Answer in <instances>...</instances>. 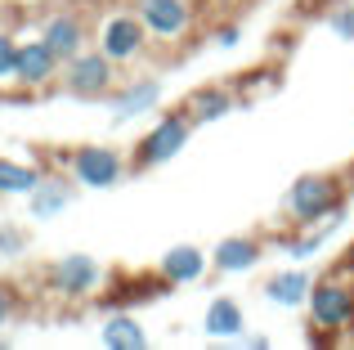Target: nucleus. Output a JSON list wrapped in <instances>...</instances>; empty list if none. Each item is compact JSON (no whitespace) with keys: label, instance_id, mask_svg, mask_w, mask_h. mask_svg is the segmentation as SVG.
<instances>
[{"label":"nucleus","instance_id":"obj_1","mask_svg":"<svg viewBox=\"0 0 354 350\" xmlns=\"http://www.w3.org/2000/svg\"><path fill=\"white\" fill-rule=\"evenodd\" d=\"M310 328H319V337L310 333V342L337 337L354 324V270L337 265V274H328L323 283H310Z\"/></svg>","mask_w":354,"mask_h":350},{"label":"nucleus","instance_id":"obj_2","mask_svg":"<svg viewBox=\"0 0 354 350\" xmlns=\"http://www.w3.org/2000/svg\"><path fill=\"white\" fill-rule=\"evenodd\" d=\"M59 77H63V90H72V95H81V99H99V95H108V90H113L117 63L95 45V50L72 54V59L63 63Z\"/></svg>","mask_w":354,"mask_h":350},{"label":"nucleus","instance_id":"obj_3","mask_svg":"<svg viewBox=\"0 0 354 350\" xmlns=\"http://www.w3.org/2000/svg\"><path fill=\"white\" fill-rule=\"evenodd\" d=\"M189 131H193V117L189 113H166L162 122L153 126V131L139 140L135 149V167L148 171V167H162V162H171L175 153L189 144Z\"/></svg>","mask_w":354,"mask_h":350},{"label":"nucleus","instance_id":"obj_4","mask_svg":"<svg viewBox=\"0 0 354 350\" xmlns=\"http://www.w3.org/2000/svg\"><path fill=\"white\" fill-rule=\"evenodd\" d=\"M148 45V27L139 23L135 9H117L99 23V50L108 54L113 63H135Z\"/></svg>","mask_w":354,"mask_h":350},{"label":"nucleus","instance_id":"obj_5","mask_svg":"<svg viewBox=\"0 0 354 350\" xmlns=\"http://www.w3.org/2000/svg\"><path fill=\"white\" fill-rule=\"evenodd\" d=\"M68 171L86 189H113L121 175H126V158L117 149H104V144H86V149L68 153Z\"/></svg>","mask_w":354,"mask_h":350},{"label":"nucleus","instance_id":"obj_6","mask_svg":"<svg viewBox=\"0 0 354 350\" xmlns=\"http://www.w3.org/2000/svg\"><path fill=\"white\" fill-rule=\"evenodd\" d=\"M287 207H292L296 225H314V220H323L328 211L341 207V189H337V180H328V175H305V180L292 184Z\"/></svg>","mask_w":354,"mask_h":350},{"label":"nucleus","instance_id":"obj_7","mask_svg":"<svg viewBox=\"0 0 354 350\" xmlns=\"http://www.w3.org/2000/svg\"><path fill=\"white\" fill-rule=\"evenodd\" d=\"M45 283H50L59 297L68 301H81L90 297V292H99V283H104V270H99L95 256H63V261H54L50 270H45Z\"/></svg>","mask_w":354,"mask_h":350},{"label":"nucleus","instance_id":"obj_8","mask_svg":"<svg viewBox=\"0 0 354 350\" xmlns=\"http://www.w3.org/2000/svg\"><path fill=\"white\" fill-rule=\"evenodd\" d=\"M63 72V59L45 45V36H23L18 41V90H45Z\"/></svg>","mask_w":354,"mask_h":350},{"label":"nucleus","instance_id":"obj_9","mask_svg":"<svg viewBox=\"0 0 354 350\" xmlns=\"http://www.w3.org/2000/svg\"><path fill=\"white\" fill-rule=\"evenodd\" d=\"M135 14L148 27V36H157V41H180L193 27L189 0H135Z\"/></svg>","mask_w":354,"mask_h":350},{"label":"nucleus","instance_id":"obj_10","mask_svg":"<svg viewBox=\"0 0 354 350\" xmlns=\"http://www.w3.org/2000/svg\"><path fill=\"white\" fill-rule=\"evenodd\" d=\"M41 36H45V45H50L63 63H68L72 54L86 50V23H81L77 14H68V9H59V14L45 18V23H41Z\"/></svg>","mask_w":354,"mask_h":350},{"label":"nucleus","instance_id":"obj_11","mask_svg":"<svg viewBox=\"0 0 354 350\" xmlns=\"http://www.w3.org/2000/svg\"><path fill=\"white\" fill-rule=\"evenodd\" d=\"M45 175L36 162H18V158H0V198H27Z\"/></svg>","mask_w":354,"mask_h":350},{"label":"nucleus","instance_id":"obj_12","mask_svg":"<svg viewBox=\"0 0 354 350\" xmlns=\"http://www.w3.org/2000/svg\"><path fill=\"white\" fill-rule=\"evenodd\" d=\"M157 99H162V86H157V81H135V86H126V90L113 95V113H117V122H130V117L157 108Z\"/></svg>","mask_w":354,"mask_h":350},{"label":"nucleus","instance_id":"obj_13","mask_svg":"<svg viewBox=\"0 0 354 350\" xmlns=\"http://www.w3.org/2000/svg\"><path fill=\"white\" fill-rule=\"evenodd\" d=\"M202 270H207V256L198 247H171L162 256V283H193L202 279Z\"/></svg>","mask_w":354,"mask_h":350},{"label":"nucleus","instance_id":"obj_14","mask_svg":"<svg viewBox=\"0 0 354 350\" xmlns=\"http://www.w3.org/2000/svg\"><path fill=\"white\" fill-rule=\"evenodd\" d=\"M211 261H216V270H225V274L251 270V265L260 261V243H256V238H225Z\"/></svg>","mask_w":354,"mask_h":350},{"label":"nucleus","instance_id":"obj_15","mask_svg":"<svg viewBox=\"0 0 354 350\" xmlns=\"http://www.w3.org/2000/svg\"><path fill=\"white\" fill-rule=\"evenodd\" d=\"M27 202H32V216L36 220H50V216H59V211L72 202V189L63 180H41L32 193H27Z\"/></svg>","mask_w":354,"mask_h":350},{"label":"nucleus","instance_id":"obj_16","mask_svg":"<svg viewBox=\"0 0 354 350\" xmlns=\"http://www.w3.org/2000/svg\"><path fill=\"white\" fill-rule=\"evenodd\" d=\"M265 292H269L274 306H301V301L310 297V274H305V270H283V274L269 279Z\"/></svg>","mask_w":354,"mask_h":350},{"label":"nucleus","instance_id":"obj_17","mask_svg":"<svg viewBox=\"0 0 354 350\" xmlns=\"http://www.w3.org/2000/svg\"><path fill=\"white\" fill-rule=\"evenodd\" d=\"M207 333L211 337H238L242 333V306L234 297H216L207 306Z\"/></svg>","mask_w":354,"mask_h":350},{"label":"nucleus","instance_id":"obj_18","mask_svg":"<svg viewBox=\"0 0 354 350\" xmlns=\"http://www.w3.org/2000/svg\"><path fill=\"white\" fill-rule=\"evenodd\" d=\"M184 113H189L193 122H220L225 113H234V95H229V90H198Z\"/></svg>","mask_w":354,"mask_h":350},{"label":"nucleus","instance_id":"obj_19","mask_svg":"<svg viewBox=\"0 0 354 350\" xmlns=\"http://www.w3.org/2000/svg\"><path fill=\"white\" fill-rule=\"evenodd\" d=\"M144 328H139V319H130V315H113L104 324V346H113V350H144Z\"/></svg>","mask_w":354,"mask_h":350},{"label":"nucleus","instance_id":"obj_20","mask_svg":"<svg viewBox=\"0 0 354 350\" xmlns=\"http://www.w3.org/2000/svg\"><path fill=\"white\" fill-rule=\"evenodd\" d=\"M0 90H18V41L0 27Z\"/></svg>","mask_w":354,"mask_h":350},{"label":"nucleus","instance_id":"obj_21","mask_svg":"<svg viewBox=\"0 0 354 350\" xmlns=\"http://www.w3.org/2000/svg\"><path fill=\"white\" fill-rule=\"evenodd\" d=\"M328 27L341 36V41H354V0H341L337 9L328 14Z\"/></svg>","mask_w":354,"mask_h":350},{"label":"nucleus","instance_id":"obj_22","mask_svg":"<svg viewBox=\"0 0 354 350\" xmlns=\"http://www.w3.org/2000/svg\"><path fill=\"white\" fill-rule=\"evenodd\" d=\"M27 252V234L23 229H0V256H23Z\"/></svg>","mask_w":354,"mask_h":350},{"label":"nucleus","instance_id":"obj_23","mask_svg":"<svg viewBox=\"0 0 354 350\" xmlns=\"http://www.w3.org/2000/svg\"><path fill=\"white\" fill-rule=\"evenodd\" d=\"M14 310H18V297H14V288H5V283H0V328H5L9 319H14Z\"/></svg>","mask_w":354,"mask_h":350},{"label":"nucleus","instance_id":"obj_24","mask_svg":"<svg viewBox=\"0 0 354 350\" xmlns=\"http://www.w3.org/2000/svg\"><path fill=\"white\" fill-rule=\"evenodd\" d=\"M216 45H225V50H234V45H238V27H225V32L216 36Z\"/></svg>","mask_w":354,"mask_h":350},{"label":"nucleus","instance_id":"obj_25","mask_svg":"<svg viewBox=\"0 0 354 350\" xmlns=\"http://www.w3.org/2000/svg\"><path fill=\"white\" fill-rule=\"evenodd\" d=\"M211 5H234V0H211Z\"/></svg>","mask_w":354,"mask_h":350},{"label":"nucleus","instance_id":"obj_26","mask_svg":"<svg viewBox=\"0 0 354 350\" xmlns=\"http://www.w3.org/2000/svg\"><path fill=\"white\" fill-rule=\"evenodd\" d=\"M0 346H5V337H0Z\"/></svg>","mask_w":354,"mask_h":350}]
</instances>
